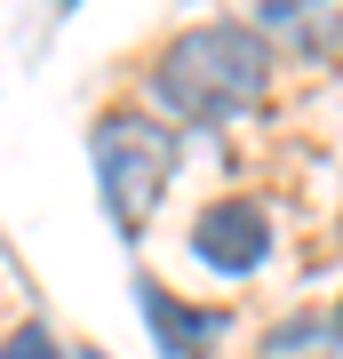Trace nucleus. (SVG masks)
I'll return each instance as SVG.
<instances>
[{
	"label": "nucleus",
	"instance_id": "20e7f679",
	"mask_svg": "<svg viewBox=\"0 0 343 359\" xmlns=\"http://www.w3.org/2000/svg\"><path fill=\"white\" fill-rule=\"evenodd\" d=\"M136 311H144V327H152V344L168 359H208L224 344V311L216 304H184V295H168L160 280H136Z\"/></svg>",
	"mask_w": 343,
	"mask_h": 359
},
{
	"label": "nucleus",
	"instance_id": "f257e3e1",
	"mask_svg": "<svg viewBox=\"0 0 343 359\" xmlns=\"http://www.w3.org/2000/svg\"><path fill=\"white\" fill-rule=\"evenodd\" d=\"M271 88H280V56L271 40L240 25V16H208V25L168 32L152 56H144V112L160 128H216L231 112H264Z\"/></svg>",
	"mask_w": 343,
	"mask_h": 359
},
{
	"label": "nucleus",
	"instance_id": "423d86ee",
	"mask_svg": "<svg viewBox=\"0 0 343 359\" xmlns=\"http://www.w3.org/2000/svg\"><path fill=\"white\" fill-rule=\"evenodd\" d=\"M56 8H80V0H56Z\"/></svg>",
	"mask_w": 343,
	"mask_h": 359
},
{
	"label": "nucleus",
	"instance_id": "f03ea898",
	"mask_svg": "<svg viewBox=\"0 0 343 359\" xmlns=\"http://www.w3.org/2000/svg\"><path fill=\"white\" fill-rule=\"evenodd\" d=\"M88 152H96V184H104V208H112L120 231H144V216L160 208L168 176H176V128H160L144 104H104L96 128H88Z\"/></svg>",
	"mask_w": 343,
	"mask_h": 359
},
{
	"label": "nucleus",
	"instance_id": "7ed1b4c3",
	"mask_svg": "<svg viewBox=\"0 0 343 359\" xmlns=\"http://www.w3.org/2000/svg\"><path fill=\"white\" fill-rule=\"evenodd\" d=\"M184 248H191V264L216 271V280H255V271L280 256V216L255 192H224V200H208L200 216H191Z\"/></svg>",
	"mask_w": 343,
	"mask_h": 359
},
{
	"label": "nucleus",
	"instance_id": "39448f33",
	"mask_svg": "<svg viewBox=\"0 0 343 359\" xmlns=\"http://www.w3.org/2000/svg\"><path fill=\"white\" fill-rule=\"evenodd\" d=\"M0 359H64V344H56L40 320H25V327H8V335H0Z\"/></svg>",
	"mask_w": 343,
	"mask_h": 359
}]
</instances>
